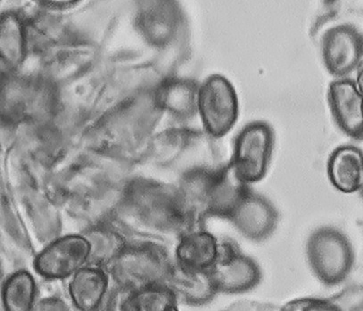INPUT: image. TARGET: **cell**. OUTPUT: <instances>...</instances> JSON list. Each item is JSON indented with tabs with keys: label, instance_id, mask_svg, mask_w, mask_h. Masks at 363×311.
<instances>
[{
	"label": "cell",
	"instance_id": "1",
	"mask_svg": "<svg viewBox=\"0 0 363 311\" xmlns=\"http://www.w3.org/2000/svg\"><path fill=\"white\" fill-rule=\"evenodd\" d=\"M250 188L238 177L230 162L185 169L178 188L193 230L206 227L210 217L229 220Z\"/></svg>",
	"mask_w": 363,
	"mask_h": 311
},
{
	"label": "cell",
	"instance_id": "2",
	"mask_svg": "<svg viewBox=\"0 0 363 311\" xmlns=\"http://www.w3.org/2000/svg\"><path fill=\"white\" fill-rule=\"evenodd\" d=\"M306 255L313 274L328 288L345 282L354 267L355 254L351 241L335 227L314 230L307 240Z\"/></svg>",
	"mask_w": 363,
	"mask_h": 311
},
{
	"label": "cell",
	"instance_id": "3",
	"mask_svg": "<svg viewBox=\"0 0 363 311\" xmlns=\"http://www.w3.org/2000/svg\"><path fill=\"white\" fill-rule=\"evenodd\" d=\"M113 262L116 281L133 292L167 283L174 265L167 249L154 243L124 247Z\"/></svg>",
	"mask_w": 363,
	"mask_h": 311
},
{
	"label": "cell",
	"instance_id": "4",
	"mask_svg": "<svg viewBox=\"0 0 363 311\" xmlns=\"http://www.w3.org/2000/svg\"><path fill=\"white\" fill-rule=\"evenodd\" d=\"M274 144L272 126L261 120L247 124L238 132L230 162L242 181L250 185L265 178Z\"/></svg>",
	"mask_w": 363,
	"mask_h": 311
},
{
	"label": "cell",
	"instance_id": "5",
	"mask_svg": "<svg viewBox=\"0 0 363 311\" xmlns=\"http://www.w3.org/2000/svg\"><path fill=\"white\" fill-rule=\"evenodd\" d=\"M198 113L205 132L213 140L225 137L240 115L236 89L223 75L209 76L199 84Z\"/></svg>",
	"mask_w": 363,
	"mask_h": 311
},
{
	"label": "cell",
	"instance_id": "6",
	"mask_svg": "<svg viewBox=\"0 0 363 311\" xmlns=\"http://www.w3.org/2000/svg\"><path fill=\"white\" fill-rule=\"evenodd\" d=\"M218 293L240 295L260 285L262 271L253 258L242 252L231 238L219 240L218 256L209 269Z\"/></svg>",
	"mask_w": 363,
	"mask_h": 311
},
{
	"label": "cell",
	"instance_id": "7",
	"mask_svg": "<svg viewBox=\"0 0 363 311\" xmlns=\"http://www.w3.org/2000/svg\"><path fill=\"white\" fill-rule=\"evenodd\" d=\"M50 83L13 74L0 76V120L17 123L29 116V111L50 102Z\"/></svg>",
	"mask_w": 363,
	"mask_h": 311
},
{
	"label": "cell",
	"instance_id": "8",
	"mask_svg": "<svg viewBox=\"0 0 363 311\" xmlns=\"http://www.w3.org/2000/svg\"><path fill=\"white\" fill-rule=\"evenodd\" d=\"M321 57L330 74L347 78L362 67V34L350 24L330 28L321 40Z\"/></svg>",
	"mask_w": 363,
	"mask_h": 311
},
{
	"label": "cell",
	"instance_id": "9",
	"mask_svg": "<svg viewBox=\"0 0 363 311\" xmlns=\"http://www.w3.org/2000/svg\"><path fill=\"white\" fill-rule=\"evenodd\" d=\"M183 23L179 0H138L137 26L153 46L164 47L171 44Z\"/></svg>",
	"mask_w": 363,
	"mask_h": 311
},
{
	"label": "cell",
	"instance_id": "10",
	"mask_svg": "<svg viewBox=\"0 0 363 311\" xmlns=\"http://www.w3.org/2000/svg\"><path fill=\"white\" fill-rule=\"evenodd\" d=\"M229 220L247 239L260 243L274 233L279 213L268 198L251 188L235 208Z\"/></svg>",
	"mask_w": 363,
	"mask_h": 311
},
{
	"label": "cell",
	"instance_id": "11",
	"mask_svg": "<svg viewBox=\"0 0 363 311\" xmlns=\"http://www.w3.org/2000/svg\"><path fill=\"white\" fill-rule=\"evenodd\" d=\"M91 245L87 238L68 236L48 247L38 256L35 267L48 278H63L77 271L89 257Z\"/></svg>",
	"mask_w": 363,
	"mask_h": 311
},
{
	"label": "cell",
	"instance_id": "12",
	"mask_svg": "<svg viewBox=\"0 0 363 311\" xmlns=\"http://www.w3.org/2000/svg\"><path fill=\"white\" fill-rule=\"evenodd\" d=\"M332 116L348 137L362 141L363 137L362 91L355 81L347 78L331 82L328 93Z\"/></svg>",
	"mask_w": 363,
	"mask_h": 311
},
{
	"label": "cell",
	"instance_id": "13",
	"mask_svg": "<svg viewBox=\"0 0 363 311\" xmlns=\"http://www.w3.org/2000/svg\"><path fill=\"white\" fill-rule=\"evenodd\" d=\"M199 89V83L192 79L168 78L155 91V103L176 118L192 119L198 113Z\"/></svg>",
	"mask_w": 363,
	"mask_h": 311
},
{
	"label": "cell",
	"instance_id": "14",
	"mask_svg": "<svg viewBox=\"0 0 363 311\" xmlns=\"http://www.w3.org/2000/svg\"><path fill=\"white\" fill-rule=\"evenodd\" d=\"M327 172L332 186L338 191L344 193L362 191V151L351 145L338 147L328 158Z\"/></svg>",
	"mask_w": 363,
	"mask_h": 311
},
{
	"label": "cell",
	"instance_id": "15",
	"mask_svg": "<svg viewBox=\"0 0 363 311\" xmlns=\"http://www.w3.org/2000/svg\"><path fill=\"white\" fill-rule=\"evenodd\" d=\"M219 239L209 231L195 229L181 234L176 249V264L182 267L208 271L218 256Z\"/></svg>",
	"mask_w": 363,
	"mask_h": 311
},
{
	"label": "cell",
	"instance_id": "16",
	"mask_svg": "<svg viewBox=\"0 0 363 311\" xmlns=\"http://www.w3.org/2000/svg\"><path fill=\"white\" fill-rule=\"evenodd\" d=\"M167 284L190 306H206L218 293L209 271L188 268L177 264L172 268Z\"/></svg>",
	"mask_w": 363,
	"mask_h": 311
},
{
	"label": "cell",
	"instance_id": "17",
	"mask_svg": "<svg viewBox=\"0 0 363 311\" xmlns=\"http://www.w3.org/2000/svg\"><path fill=\"white\" fill-rule=\"evenodd\" d=\"M28 24L18 13L6 12L0 16V61L9 69L22 64L26 57Z\"/></svg>",
	"mask_w": 363,
	"mask_h": 311
},
{
	"label": "cell",
	"instance_id": "18",
	"mask_svg": "<svg viewBox=\"0 0 363 311\" xmlns=\"http://www.w3.org/2000/svg\"><path fill=\"white\" fill-rule=\"evenodd\" d=\"M105 273L96 268H82L76 273L70 285V293L75 305L82 310H93L99 305L106 291Z\"/></svg>",
	"mask_w": 363,
	"mask_h": 311
},
{
	"label": "cell",
	"instance_id": "19",
	"mask_svg": "<svg viewBox=\"0 0 363 311\" xmlns=\"http://www.w3.org/2000/svg\"><path fill=\"white\" fill-rule=\"evenodd\" d=\"M122 310L127 311H176L177 295L167 283L136 290L124 300Z\"/></svg>",
	"mask_w": 363,
	"mask_h": 311
},
{
	"label": "cell",
	"instance_id": "20",
	"mask_svg": "<svg viewBox=\"0 0 363 311\" xmlns=\"http://www.w3.org/2000/svg\"><path fill=\"white\" fill-rule=\"evenodd\" d=\"M35 284L32 276L26 271L13 274L3 288V302L9 311H27L33 307Z\"/></svg>",
	"mask_w": 363,
	"mask_h": 311
},
{
	"label": "cell",
	"instance_id": "21",
	"mask_svg": "<svg viewBox=\"0 0 363 311\" xmlns=\"http://www.w3.org/2000/svg\"><path fill=\"white\" fill-rule=\"evenodd\" d=\"M91 245L89 257L96 264H104L113 261L125 247L122 238L110 231H92L87 238Z\"/></svg>",
	"mask_w": 363,
	"mask_h": 311
},
{
	"label": "cell",
	"instance_id": "22",
	"mask_svg": "<svg viewBox=\"0 0 363 311\" xmlns=\"http://www.w3.org/2000/svg\"><path fill=\"white\" fill-rule=\"evenodd\" d=\"M336 311L363 310V288L361 285H349L341 292L330 297Z\"/></svg>",
	"mask_w": 363,
	"mask_h": 311
},
{
	"label": "cell",
	"instance_id": "23",
	"mask_svg": "<svg viewBox=\"0 0 363 311\" xmlns=\"http://www.w3.org/2000/svg\"><path fill=\"white\" fill-rule=\"evenodd\" d=\"M284 311H336L330 298L306 297L290 300L281 307Z\"/></svg>",
	"mask_w": 363,
	"mask_h": 311
},
{
	"label": "cell",
	"instance_id": "24",
	"mask_svg": "<svg viewBox=\"0 0 363 311\" xmlns=\"http://www.w3.org/2000/svg\"><path fill=\"white\" fill-rule=\"evenodd\" d=\"M38 4L51 9H64L78 4L81 0H35Z\"/></svg>",
	"mask_w": 363,
	"mask_h": 311
},
{
	"label": "cell",
	"instance_id": "25",
	"mask_svg": "<svg viewBox=\"0 0 363 311\" xmlns=\"http://www.w3.org/2000/svg\"><path fill=\"white\" fill-rule=\"evenodd\" d=\"M37 310H67V306L60 300L47 299L41 300L36 306Z\"/></svg>",
	"mask_w": 363,
	"mask_h": 311
}]
</instances>
